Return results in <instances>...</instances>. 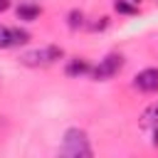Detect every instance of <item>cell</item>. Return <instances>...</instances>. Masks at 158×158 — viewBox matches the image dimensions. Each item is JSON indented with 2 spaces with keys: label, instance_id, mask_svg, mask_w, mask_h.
I'll use <instances>...</instances> for the list:
<instances>
[{
  "label": "cell",
  "instance_id": "obj_1",
  "mask_svg": "<svg viewBox=\"0 0 158 158\" xmlns=\"http://www.w3.org/2000/svg\"><path fill=\"white\" fill-rule=\"evenodd\" d=\"M59 153L67 156V158H89V156H91V146H89L86 131H81V128H69V131L64 133V141H62Z\"/></svg>",
  "mask_w": 158,
  "mask_h": 158
},
{
  "label": "cell",
  "instance_id": "obj_2",
  "mask_svg": "<svg viewBox=\"0 0 158 158\" xmlns=\"http://www.w3.org/2000/svg\"><path fill=\"white\" fill-rule=\"evenodd\" d=\"M62 47H42V49H32V52H25L20 57L22 64L27 67H47V64H54L57 59H62Z\"/></svg>",
  "mask_w": 158,
  "mask_h": 158
},
{
  "label": "cell",
  "instance_id": "obj_3",
  "mask_svg": "<svg viewBox=\"0 0 158 158\" xmlns=\"http://www.w3.org/2000/svg\"><path fill=\"white\" fill-rule=\"evenodd\" d=\"M123 67V57L121 54H106L96 67H91V77L96 79V81H106V79H111L114 74H118V69Z\"/></svg>",
  "mask_w": 158,
  "mask_h": 158
},
{
  "label": "cell",
  "instance_id": "obj_4",
  "mask_svg": "<svg viewBox=\"0 0 158 158\" xmlns=\"http://www.w3.org/2000/svg\"><path fill=\"white\" fill-rule=\"evenodd\" d=\"M133 86H136L138 91H143V94H153V91H158V69L148 67V69L138 72L136 79H133Z\"/></svg>",
  "mask_w": 158,
  "mask_h": 158
},
{
  "label": "cell",
  "instance_id": "obj_5",
  "mask_svg": "<svg viewBox=\"0 0 158 158\" xmlns=\"http://www.w3.org/2000/svg\"><path fill=\"white\" fill-rule=\"evenodd\" d=\"M67 77H81V74H91V64L86 59H72L67 64Z\"/></svg>",
  "mask_w": 158,
  "mask_h": 158
},
{
  "label": "cell",
  "instance_id": "obj_6",
  "mask_svg": "<svg viewBox=\"0 0 158 158\" xmlns=\"http://www.w3.org/2000/svg\"><path fill=\"white\" fill-rule=\"evenodd\" d=\"M40 15H42L40 5H32V2H22V5L17 7V17H20V20H37Z\"/></svg>",
  "mask_w": 158,
  "mask_h": 158
},
{
  "label": "cell",
  "instance_id": "obj_7",
  "mask_svg": "<svg viewBox=\"0 0 158 158\" xmlns=\"http://www.w3.org/2000/svg\"><path fill=\"white\" fill-rule=\"evenodd\" d=\"M114 10H116L118 15H136V12H138L136 2H131V0H116V2H114Z\"/></svg>",
  "mask_w": 158,
  "mask_h": 158
},
{
  "label": "cell",
  "instance_id": "obj_8",
  "mask_svg": "<svg viewBox=\"0 0 158 158\" xmlns=\"http://www.w3.org/2000/svg\"><path fill=\"white\" fill-rule=\"evenodd\" d=\"M10 40H12V47L27 44L30 42V32L27 30H20V27H10Z\"/></svg>",
  "mask_w": 158,
  "mask_h": 158
},
{
  "label": "cell",
  "instance_id": "obj_9",
  "mask_svg": "<svg viewBox=\"0 0 158 158\" xmlns=\"http://www.w3.org/2000/svg\"><path fill=\"white\" fill-rule=\"evenodd\" d=\"M143 126H158V104L148 106L143 114Z\"/></svg>",
  "mask_w": 158,
  "mask_h": 158
},
{
  "label": "cell",
  "instance_id": "obj_10",
  "mask_svg": "<svg viewBox=\"0 0 158 158\" xmlns=\"http://www.w3.org/2000/svg\"><path fill=\"white\" fill-rule=\"evenodd\" d=\"M81 25H84V15H81L79 10H72V12H69V27L77 30V27H81Z\"/></svg>",
  "mask_w": 158,
  "mask_h": 158
},
{
  "label": "cell",
  "instance_id": "obj_11",
  "mask_svg": "<svg viewBox=\"0 0 158 158\" xmlns=\"http://www.w3.org/2000/svg\"><path fill=\"white\" fill-rule=\"evenodd\" d=\"M0 47H12V40H10V27H2L0 25Z\"/></svg>",
  "mask_w": 158,
  "mask_h": 158
},
{
  "label": "cell",
  "instance_id": "obj_12",
  "mask_svg": "<svg viewBox=\"0 0 158 158\" xmlns=\"http://www.w3.org/2000/svg\"><path fill=\"white\" fill-rule=\"evenodd\" d=\"M106 27V17H101V22H94L91 25V30H104Z\"/></svg>",
  "mask_w": 158,
  "mask_h": 158
},
{
  "label": "cell",
  "instance_id": "obj_13",
  "mask_svg": "<svg viewBox=\"0 0 158 158\" xmlns=\"http://www.w3.org/2000/svg\"><path fill=\"white\" fill-rule=\"evenodd\" d=\"M10 7V0H0V12H5Z\"/></svg>",
  "mask_w": 158,
  "mask_h": 158
},
{
  "label": "cell",
  "instance_id": "obj_14",
  "mask_svg": "<svg viewBox=\"0 0 158 158\" xmlns=\"http://www.w3.org/2000/svg\"><path fill=\"white\" fill-rule=\"evenodd\" d=\"M153 146H158V126H156V131H153Z\"/></svg>",
  "mask_w": 158,
  "mask_h": 158
},
{
  "label": "cell",
  "instance_id": "obj_15",
  "mask_svg": "<svg viewBox=\"0 0 158 158\" xmlns=\"http://www.w3.org/2000/svg\"><path fill=\"white\" fill-rule=\"evenodd\" d=\"M131 2H136V5H138V2H141V0H131Z\"/></svg>",
  "mask_w": 158,
  "mask_h": 158
}]
</instances>
